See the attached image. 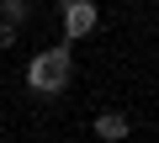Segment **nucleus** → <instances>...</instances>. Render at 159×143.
I'll list each match as a JSON object with an SVG mask.
<instances>
[{
  "label": "nucleus",
  "mask_w": 159,
  "mask_h": 143,
  "mask_svg": "<svg viewBox=\"0 0 159 143\" xmlns=\"http://www.w3.org/2000/svg\"><path fill=\"white\" fill-rule=\"evenodd\" d=\"M58 6H69V0H58Z\"/></svg>",
  "instance_id": "nucleus-6"
},
{
  "label": "nucleus",
  "mask_w": 159,
  "mask_h": 143,
  "mask_svg": "<svg viewBox=\"0 0 159 143\" xmlns=\"http://www.w3.org/2000/svg\"><path fill=\"white\" fill-rule=\"evenodd\" d=\"M16 32H21V27H11V21H0V48H16Z\"/></svg>",
  "instance_id": "nucleus-5"
},
{
  "label": "nucleus",
  "mask_w": 159,
  "mask_h": 143,
  "mask_svg": "<svg viewBox=\"0 0 159 143\" xmlns=\"http://www.w3.org/2000/svg\"><path fill=\"white\" fill-rule=\"evenodd\" d=\"M58 11H64V37H90L96 21H101V11L90 6V0H69V6H58Z\"/></svg>",
  "instance_id": "nucleus-2"
},
{
  "label": "nucleus",
  "mask_w": 159,
  "mask_h": 143,
  "mask_svg": "<svg viewBox=\"0 0 159 143\" xmlns=\"http://www.w3.org/2000/svg\"><path fill=\"white\" fill-rule=\"evenodd\" d=\"M32 16V6H27V0H0V21H11V27H21Z\"/></svg>",
  "instance_id": "nucleus-4"
},
{
  "label": "nucleus",
  "mask_w": 159,
  "mask_h": 143,
  "mask_svg": "<svg viewBox=\"0 0 159 143\" xmlns=\"http://www.w3.org/2000/svg\"><path fill=\"white\" fill-rule=\"evenodd\" d=\"M90 132H96V138H101V143H122V138H127V132H133V127H127V117H122V111H101V117H96V127H90Z\"/></svg>",
  "instance_id": "nucleus-3"
},
{
  "label": "nucleus",
  "mask_w": 159,
  "mask_h": 143,
  "mask_svg": "<svg viewBox=\"0 0 159 143\" xmlns=\"http://www.w3.org/2000/svg\"><path fill=\"white\" fill-rule=\"evenodd\" d=\"M69 69H74V58H69V42H58V48H43V53L27 64V85H32L37 96H58V90L69 85Z\"/></svg>",
  "instance_id": "nucleus-1"
}]
</instances>
